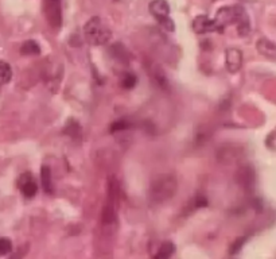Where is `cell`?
<instances>
[{"instance_id":"6da1fadb","label":"cell","mask_w":276,"mask_h":259,"mask_svg":"<svg viewBox=\"0 0 276 259\" xmlns=\"http://www.w3.org/2000/svg\"><path fill=\"white\" fill-rule=\"evenodd\" d=\"M214 22L217 25L218 31H222L229 25H236L239 35L245 37L249 33V19L241 6H228L218 10Z\"/></svg>"},{"instance_id":"7a4b0ae2","label":"cell","mask_w":276,"mask_h":259,"mask_svg":"<svg viewBox=\"0 0 276 259\" xmlns=\"http://www.w3.org/2000/svg\"><path fill=\"white\" fill-rule=\"evenodd\" d=\"M178 189V181L173 174H162L151 182L148 189V201L154 205L167 203L171 200Z\"/></svg>"},{"instance_id":"3957f363","label":"cell","mask_w":276,"mask_h":259,"mask_svg":"<svg viewBox=\"0 0 276 259\" xmlns=\"http://www.w3.org/2000/svg\"><path fill=\"white\" fill-rule=\"evenodd\" d=\"M119 197H120V188H119L118 180L114 177H110L108 181L107 200H105L103 212H101V226L105 230L113 227L118 222Z\"/></svg>"},{"instance_id":"277c9868","label":"cell","mask_w":276,"mask_h":259,"mask_svg":"<svg viewBox=\"0 0 276 259\" xmlns=\"http://www.w3.org/2000/svg\"><path fill=\"white\" fill-rule=\"evenodd\" d=\"M85 39L93 46H103L112 38V31L99 16H92L84 25Z\"/></svg>"},{"instance_id":"5b68a950","label":"cell","mask_w":276,"mask_h":259,"mask_svg":"<svg viewBox=\"0 0 276 259\" xmlns=\"http://www.w3.org/2000/svg\"><path fill=\"white\" fill-rule=\"evenodd\" d=\"M42 8L49 26L54 30L62 26V0H43Z\"/></svg>"},{"instance_id":"8992f818","label":"cell","mask_w":276,"mask_h":259,"mask_svg":"<svg viewBox=\"0 0 276 259\" xmlns=\"http://www.w3.org/2000/svg\"><path fill=\"white\" fill-rule=\"evenodd\" d=\"M150 12L166 30L173 31L174 23L170 18V6L166 0H152L150 3Z\"/></svg>"},{"instance_id":"52a82bcc","label":"cell","mask_w":276,"mask_h":259,"mask_svg":"<svg viewBox=\"0 0 276 259\" xmlns=\"http://www.w3.org/2000/svg\"><path fill=\"white\" fill-rule=\"evenodd\" d=\"M243 52L237 48H229L225 53V63L226 69L231 73H237L243 68Z\"/></svg>"},{"instance_id":"ba28073f","label":"cell","mask_w":276,"mask_h":259,"mask_svg":"<svg viewBox=\"0 0 276 259\" xmlns=\"http://www.w3.org/2000/svg\"><path fill=\"white\" fill-rule=\"evenodd\" d=\"M18 188L19 190L23 193V196L27 197V199H33L35 195H37L38 186L37 182L34 180V177L31 176V173L26 171L23 173L18 180Z\"/></svg>"},{"instance_id":"9c48e42d","label":"cell","mask_w":276,"mask_h":259,"mask_svg":"<svg viewBox=\"0 0 276 259\" xmlns=\"http://www.w3.org/2000/svg\"><path fill=\"white\" fill-rule=\"evenodd\" d=\"M62 74V68L59 63H53V61L50 63H46L43 69V78L44 81L48 82V85L57 87L61 81V76Z\"/></svg>"},{"instance_id":"30bf717a","label":"cell","mask_w":276,"mask_h":259,"mask_svg":"<svg viewBox=\"0 0 276 259\" xmlns=\"http://www.w3.org/2000/svg\"><path fill=\"white\" fill-rule=\"evenodd\" d=\"M256 50L267 59L276 62V44L273 41L265 37L259 38L256 42Z\"/></svg>"},{"instance_id":"8fae6325","label":"cell","mask_w":276,"mask_h":259,"mask_svg":"<svg viewBox=\"0 0 276 259\" xmlns=\"http://www.w3.org/2000/svg\"><path fill=\"white\" fill-rule=\"evenodd\" d=\"M193 30H194L197 34L212 33V31L217 30V25L214 22V19L209 18L206 15H198V16L193 20Z\"/></svg>"},{"instance_id":"7c38bea8","label":"cell","mask_w":276,"mask_h":259,"mask_svg":"<svg viewBox=\"0 0 276 259\" xmlns=\"http://www.w3.org/2000/svg\"><path fill=\"white\" fill-rule=\"evenodd\" d=\"M12 78V69L10 63L0 59V88L7 85L8 82L11 81Z\"/></svg>"},{"instance_id":"4fadbf2b","label":"cell","mask_w":276,"mask_h":259,"mask_svg":"<svg viewBox=\"0 0 276 259\" xmlns=\"http://www.w3.org/2000/svg\"><path fill=\"white\" fill-rule=\"evenodd\" d=\"M174 251H175V247L171 242H163L160 247H159L158 252L155 254L154 259H171Z\"/></svg>"},{"instance_id":"5bb4252c","label":"cell","mask_w":276,"mask_h":259,"mask_svg":"<svg viewBox=\"0 0 276 259\" xmlns=\"http://www.w3.org/2000/svg\"><path fill=\"white\" fill-rule=\"evenodd\" d=\"M41 182L42 188L46 193L53 192V184H52V170L49 166H42L41 169Z\"/></svg>"},{"instance_id":"9a60e30c","label":"cell","mask_w":276,"mask_h":259,"mask_svg":"<svg viewBox=\"0 0 276 259\" xmlns=\"http://www.w3.org/2000/svg\"><path fill=\"white\" fill-rule=\"evenodd\" d=\"M150 74H151V77L154 78L160 88H166V87H167L165 73H163L162 69H160L156 63H151V65H150Z\"/></svg>"},{"instance_id":"2e32d148","label":"cell","mask_w":276,"mask_h":259,"mask_svg":"<svg viewBox=\"0 0 276 259\" xmlns=\"http://www.w3.org/2000/svg\"><path fill=\"white\" fill-rule=\"evenodd\" d=\"M20 53L23 56H37L41 53V48L35 41H26L23 42L22 48H20Z\"/></svg>"},{"instance_id":"e0dca14e","label":"cell","mask_w":276,"mask_h":259,"mask_svg":"<svg viewBox=\"0 0 276 259\" xmlns=\"http://www.w3.org/2000/svg\"><path fill=\"white\" fill-rule=\"evenodd\" d=\"M12 251V242L7 238H0V256H4Z\"/></svg>"},{"instance_id":"ac0fdd59","label":"cell","mask_w":276,"mask_h":259,"mask_svg":"<svg viewBox=\"0 0 276 259\" xmlns=\"http://www.w3.org/2000/svg\"><path fill=\"white\" fill-rule=\"evenodd\" d=\"M135 84H136V77L133 76V74L131 73H127L124 74V77H123L122 80V87L124 89H132L133 87H135Z\"/></svg>"},{"instance_id":"d6986e66","label":"cell","mask_w":276,"mask_h":259,"mask_svg":"<svg viewBox=\"0 0 276 259\" xmlns=\"http://www.w3.org/2000/svg\"><path fill=\"white\" fill-rule=\"evenodd\" d=\"M128 127V123L125 122V120H120V122L113 123L112 126H110V133H116V131H123Z\"/></svg>"}]
</instances>
